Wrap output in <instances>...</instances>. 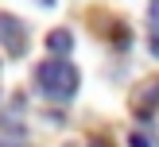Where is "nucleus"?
I'll return each instance as SVG.
<instances>
[{
	"mask_svg": "<svg viewBox=\"0 0 159 147\" xmlns=\"http://www.w3.org/2000/svg\"><path fill=\"white\" fill-rule=\"evenodd\" d=\"M78 81L82 77H78V70L66 58H47V62L35 66V89L54 97V101H70L78 93Z\"/></svg>",
	"mask_w": 159,
	"mask_h": 147,
	"instance_id": "nucleus-1",
	"label": "nucleus"
},
{
	"mask_svg": "<svg viewBox=\"0 0 159 147\" xmlns=\"http://www.w3.org/2000/svg\"><path fill=\"white\" fill-rule=\"evenodd\" d=\"M0 147H27V143H23V139H16V136H12V139L0 136Z\"/></svg>",
	"mask_w": 159,
	"mask_h": 147,
	"instance_id": "nucleus-7",
	"label": "nucleus"
},
{
	"mask_svg": "<svg viewBox=\"0 0 159 147\" xmlns=\"http://www.w3.org/2000/svg\"><path fill=\"white\" fill-rule=\"evenodd\" d=\"M128 147H152V139H148L144 132H132V136H128Z\"/></svg>",
	"mask_w": 159,
	"mask_h": 147,
	"instance_id": "nucleus-6",
	"label": "nucleus"
},
{
	"mask_svg": "<svg viewBox=\"0 0 159 147\" xmlns=\"http://www.w3.org/2000/svg\"><path fill=\"white\" fill-rule=\"evenodd\" d=\"M0 43H4V46H8V54H16V58L27 50V35H23V23L16 19V15H8V12H0Z\"/></svg>",
	"mask_w": 159,
	"mask_h": 147,
	"instance_id": "nucleus-2",
	"label": "nucleus"
},
{
	"mask_svg": "<svg viewBox=\"0 0 159 147\" xmlns=\"http://www.w3.org/2000/svg\"><path fill=\"white\" fill-rule=\"evenodd\" d=\"M155 101H159V81H152V85H148V89L136 97V108L144 105V112H152V108H155Z\"/></svg>",
	"mask_w": 159,
	"mask_h": 147,
	"instance_id": "nucleus-5",
	"label": "nucleus"
},
{
	"mask_svg": "<svg viewBox=\"0 0 159 147\" xmlns=\"http://www.w3.org/2000/svg\"><path fill=\"white\" fill-rule=\"evenodd\" d=\"M148 23H152V54L159 58V0H152V12H148Z\"/></svg>",
	"mask_w": 159,
	"mask_h": 147,
	"instance_id": "nucleus-4",
	"label": "nucleus"
},
{
	"mask_svg": "<svg viewBox=\"0 0 159 147\" xmlns=\"http://www.w3.org/2000/svg\"><path fill=\"white\" fill-rule=\"evenodd\" d=\"M47 50H51L54 58H66V54L74 50V35H70L66 27H54L51 35H47Z\"/></svg>",
	"mask_w": 159,
	"mask_h": 147,
	"instance_id": "nucleus-3",
	"label": "nucleus"
}]
</instances>
